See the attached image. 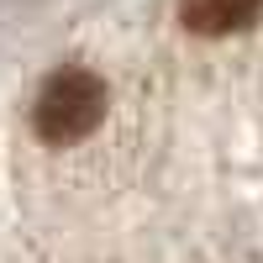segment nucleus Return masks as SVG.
<instances>
[{
  "label": "nucleus",
  "mask_w": 263,
  "mask_h": 263,
  "mask_svg": "<svg viewBox=\"0 0 263 263\" xmlns=\"http://www.w3.org/2000/svg\"><path fill=\"white\" fill-rule=\"evenodd\" d=\"M105 121V79L90 69H58L32 100V126L48 147H74Z\"/></svg>",
  "instance_id": "nucleus-1"
},
{
  "label": "nucleus",
  "mask_w": 263,
  "mask_h": 263,
  "mask_svg": "<svg viewBox=\"0 0 263 263\" xmlns=\"http://www.w3.org/2000/svg\"><path fill=\"white\" fill-rule=\"evenodd\" d=\"M263 11V0H179V21L195 37H227L253 27Z\"/></svg>",
  "instance_id": "nucleus-2"
}]
</instances>
